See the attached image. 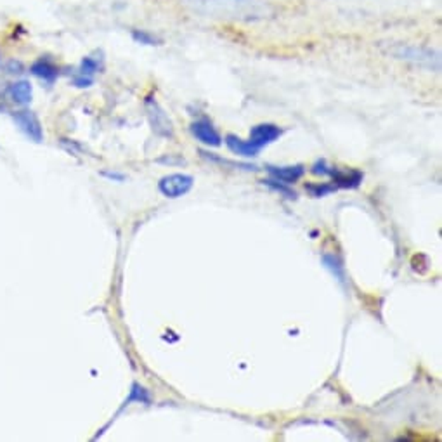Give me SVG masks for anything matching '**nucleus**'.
I'll list each match as a JSON object with an SVG mask.
<instances>
[{"label": "nucleus", "mask_w": 442, "mask_h": 442, "mask_svg": "<svg viewBox=\"0 0 442 442\" xmlns=\"http://www.w3.org/2000/svg\"><path fill=\"white\" fill-rule=\"evenodd\" d=\"M267 172L274 180L290 186V184H295L298 179H302L306 168L302 165H295V167H267Z\"/></svg>", "instance_id": "obj_12"}, {"label": "nucleus", "mask_w": 442, "mask_h": 442, "mask_svg": "<svg viewBox=\"0 0 442 442\" xmlns=\"http://www.w3.org/2000/svg\"><path fill=\"white\" fill-rule=\"evenodd\" d=\"M23 70L25 68H23V64L19 61H9L6 66V71L11 73V75H19V73H23Z\"/></svg>", "instance_id": "obj_18"}, {"label": "nucleus", "mask_w": 442, "mask_h": 442, "mask_svg": "<svg viewBox=\"0 0 442 442\" xmlns=\"http://www.w3.org/2000/svg\"><path fill=\"white\" fill-rule=\"evenodd\" d=\"M132 38L137 42V44L142 45H160L161 40L153 33L146 32V30H134Z\"/></svg>", "instance_id": "obj_15"}, {"label": "nucleus", "mask_w": 442, "mask_h": 442, "mask_svg": "<svg viewBox=\"0 0 442 442\" xmlns=\"http://www.w3.org/2000/svg\"><path fill=\"white\" fill-rule=\"evenodd\" d=\"M264 186H267V187H271V190H274V191H278V193H281V194H284L286 196V198H295V194L293 191L291 190H288L286 187V184H284L283 186V182H279L278 184V180H274V179H269V180H264Z\"/></svg>", "instance_id": "obj_17"}, {"label": "nucleus", "mask_w": 442, "mask_h": 442, "mask_svg": "<svg viewBox=\"0 0 442 442\" xmlns=\"http://www.w3.org/2000/svg\"><path fill=\"white\" fill-rule=\"evenodd\" d=\"M194 179L187 174H170L161 177L158 182V190L160 193L165 196V198H180V196L187 194L191 190H193Z\"/></svg>", "instance_id": "obj_4"}, {"label": "nucleus", "mask_w": 442, "mask_h": 442, "mask_svg": "<svg viewBox=\"0 0 442 442\" xmlns=\"http://www.w3.org/2000/svg\"><path fill=\"white\" fill-rule=\"evenodd\" d=\"M146 113H148V120L149 125H151V130L156 136L163 137V139H172V137H174V124H172L167 111L161 107V105L156 99L153 98L146 99Z\"/></svg>", "instance_id": "obj_3"}, {"label": "nucleus", "mask_w": 442, "mask_h": 442, "mask_svg": "<svg viewBox=\"0 0 442 442\" xmlns=\"http://www.w3.org/2000/svg\"><path fill=\"white\" fill-rule=\"evenodd\" d=\"M191 134H193L202 144L212 146V148H217V146L222 144L221 134L217 132V129H215L212 122L207 120V118L193 122V124H191Z\"/></svg>", "instance_id": "obj_6"}, {"label": "nucleus", "mask_w": 442, "mask_h": 442, "mask_svg": "<svg viewBox=\"0 0 442 442\" xmlns=\"http://www.w3.org/2000/svg\"><path fill=\"white\" fill-rule=\"evenodd\" d=\"M132 401L149 405V402H151V397H149V392L146 390L144 387H141L139 383H132V390H130V395L127 397V401L124 402V407L129 406Z\"/></svg>", "instance_id": "obj_14"}, {"label": "nucleus", "mask_w": 442, "mask_h": 442, "mask_svg": "<svg viewBox=\"0 0 442 442\" xmlns=\"http://www.w3.org/2000/svg\"><path fill=\"white\" fill-rule=\"evenodd\" d=\"M281 134H283V130L279 129L278 125L260 124V125H255L252 130H250V141H252L257 148L262 149L267 144H271V142L279 139Z\"/></svg>", "instance_id": "obj_8"}, {"label": "nucleus", "mask_w": 442, "mask_h": 442, "mask_svg": "<svg viewBox=\"0 0 442 442\" xmlns=\"http://www.w3.org/2000/svg\"><path fill=\"white\" fill-rule=\"evenodd\" d=\"M9 98L11 101L16 103V105L26 106L32 103L33 98V87L28 80H19V82H14L9 86Z\"/></svg>", "instance_id": "obj_13"}, {"label": "nucleus", "mask_w": 442, "mask_h": 442, "mask_svg": "<svg viewBox=\"0 0 442 442\" xmlns=\"http://www.w3.org/2000/svg\"><path fill=\"white\" fill-rule=\"evenodd\" d=\"M0 59H2V57H0Z\"/></svg>", "instance_id": "obj_20"}, {"label": "nucleus", "mask_w": 442, "mask_h": 442, "mask_svg": "<svg viewBox=\"0 0 442 442\" xmlns=\"http://www.w3.org/2000/svg\"><path fill=\"white\" fill-rule=\"evenodd\" d=\"M182 4L207 18L252 21L271 14V7L262 0H182Z\"/></svg>", "instance_id": "obj_1"}, {"label": "nucleus", "mask_w": 442, "mask_h": 442, "mask_svg": "<svg viewBox=\"0 0 442 442\" xmlns=\"http://www.w3.org/2000/svg\"><path fill=\"white\" fill-rule=\"evenodd\" d=\"M103 175L107 177V179H111V180H118V182H122V180H125V175L115 174V172H103Z\"/></svg>", "instance_id": "obj_19"}, {"label": "nucleus", "mask_w": 442, "mask_h": 442, "mask_svg": "<svg viewBox=\"0 0 442 442\" xmlns=\"http://www.w3.org/2000/svg\"><path fill=\"white\" fill-rule=\"evenodd\" d=\"M306 190L309 191L310 194L314 196V198H321V196H326L330 193H333V191L337 190V186H328V184H307Z\"/></svg>", "instance_id": "obj_16"}, {"label": "nucleus", "mask_w": 442, "mask_h": 442, "mask_svg": "<svg viewBox=\"0 0 442 442\" xmlns=\"http://www.w3.org/2000/svg\"><path fill=\"white\" fill-rule=\"evenodd\" d=\"M397 59L409 61V63L417 64L420 68H426V70L439 71L441 70V56L432 49L418 47V45H395L392 49Z\"/></svg>", "instance_id": "obj_2"}, {"label": "nucleus", "mask_w": 442, "mask_h": 442, "mask_svg": "<svg viewBox=\"0 0 442 442\" xmlns=\"http://www.w3.org/2000/svg\"><path fill=\"white\" fill-rule=\"evenodd\" d=\"M322 175H330L333 180H335L337 186L340 187H347V190H354V187L359 186L363 182V174L357 170H338V168L328 167L326 165L325 174Z\"/></svg>", "instance_id": "obj_9"}, {"label": "nucleus", "mask_w": 442, "mask_h": 442, "mask_svg": "<svg viewBox=\"0 0 442 442\" xmlns=\"http://www.w3.org/2000/svg\"><path fill=\"white\" fill-rule=\"evenodd\" d=\"M13 120L30 141L42 142V139H44V130H42L40 120H38L37 115L33 113V111H28V110L14 111Z\"/></svg>", "instance_id": "obj_5"}, {"label": "nucleus", "mask_w": 442, "mask_h": 442, "mask_svg": "<svg viewBox=\"0 0 442 442\" xmlns=\"http://www.w3.org/2000/svg\"><path fill=\"white\" fill-rule=\"evenodd\" d=\"M30 73L35 75L37 78H40L42 82L47 83V86H52L57 80V76H59V68H57L49 57H40V59H37L35 63L30 66Z\"/></svg>", "instance_id": "obj_10"}, {"label": "nucleus", "mask_w": 442, "mask_h": 442, "mask_svg": "<svg viewBox=\"0 0 442 442\" xmlns=\"http://www.w3.org/2000/svg\"><path fill=\"white\" fill-rule=\"evenodd\" d=\"M103 70V61L101 59H95V57L87 56L83 57L82 63L78 66V73L75 75L73 78V86L75 87H91L92 82H94V75Z\"/></svg>", "instance_id": "obj_7"}, {"label": "nucleus", "mask_w": 442, "mask_h": 442, "mask_svg": "<svg viewBox=\"0 0 442 442\" xmlns=\"http://www.w3.org/2000/svg\"><path fill=\"white\" fill-rule=\"evenodd\" d=\"M224 142L229 148L231 153H234V155H238V156H243V158H253V156H257L260 153V149L257 148L252 141L250 139L243 141V139H240V137L233 136V134L226 136Z\"/></svg>", "instance_id": "obj_11"}]
</instances>
